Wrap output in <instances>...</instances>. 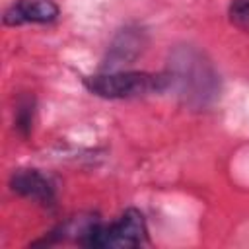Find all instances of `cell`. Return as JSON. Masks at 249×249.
I'll return each mask as SVG.
<instances>
[{"label": "cell", "mask_w": 249, "mask_h": 249, "mask_svg": "<svg viewBox=\"0 0 249 249\" xmlns=\"http://www.w3.org/2000/svg\"><path fill=\"white\" fill-rule=\"evenodd\" d=\"M169 88L189 107H208L220 95V76L212 62L195 47H177L169 56Z\"/></svg>", "instance_id": "obj_1"}, {"label": "cell", "mask_w": 249, "mask_h": 249, "mask_svg": "<svg viewBox=\"0 0 249 249\" xmlns=\"http://www.w3.org/2000/svg\"><path fill=\"white\" fill-rule=\"evenodd\" d=\"M86 88L105 99H132L150 93H161L169 88L167 72H103L88 76Z\"/></svg>", "instance_id": "obj_2"}, {"label": "cell", "mask_w": 249, "mask_h": 249, "mask_svg": "<svg viewBox=\"0 0 249 249\" xmlns=\"http://www.w3.org/2000/svg\"><path fill=\"white\" fill-rule=\"evenodd\" d=\"M146 222L140 210H124L117 222L103 226L88 220L80 231V243L93 249H128L146 243Z\"/></svg>", "instance_id": "obj_3"}, {"label": "cell", "mask_w": 249, "mask_h": 249, "mask_svg": "<svg viewBox=\"0 0 249 249\" xmlns=\"http://www.w3.org/2000/svg\"><path fill=\"white\" fill-rule=\"evenodd\" d=\"M58 16V6L54 0H16L4 12L6 25L21 23H51Z\"/></svg>", "instance_id": "obj_4"}, {"label": "cell", "mask_w": 249, "mask_h": 249, "mask_svg": "<svg viewBox=\"0 0 249 249\" xmlns=\"http://www.w3.org/2000/svg\"><path fill=\"white\" fill-rule=\"evenodd\" d=\"M10 189L25 198L37 200L41 204L54 202V185L39 169H18L10 177Z\"/></svg>", "instance_id": "obj_5"}, {"label": "cell", "mask_w": 249, "mask_h": 249, "mask_svg": "<svg viewBox=\"0 0 249 249\" xmlns=\"http://www.w3.org/2000/svg\"><path fill=\"white\" fill-rule=\"evenodd\" d=\"M142 45H144L142 33H138L134 29H124L115 39V43H113V47L109 51V58H107L109 62H107V66L109 68H115V66H119L123 62H130L142 51Z\"/></svg>", "instance_id": "obj_6"}, {"label": "cell", "mask_w": 249, "mask_h": 249, "mask_svg": "<svg viewBox=\"0 0 249 249\" xmlns=\"http://www.w3.org/2000/svg\"><path fill=\"white\" fill-rule=\"evenodd\" d=\"M228 16L235 27L249 33V0H231Z\"/></svg>", "instance_id": "obj_7"}]
</instances>
